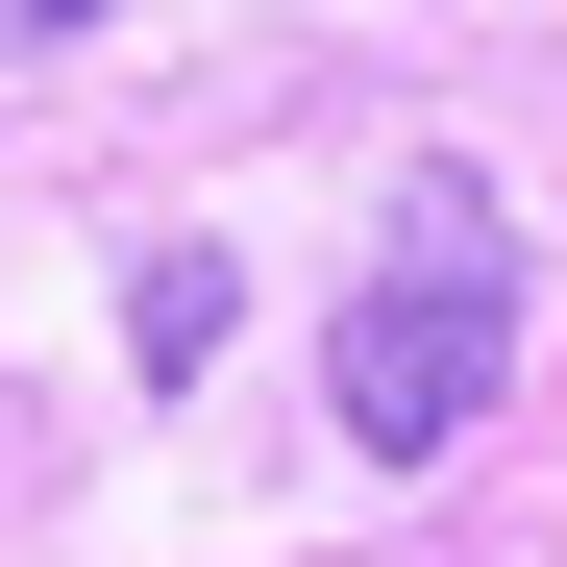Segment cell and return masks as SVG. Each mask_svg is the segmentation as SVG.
<instances>
[{"instance_id":"obj_1","label":"cell","mask_w":567,"mask_h":567,"mask_svg":"<svg viewBox=\"0 0 567 567\" xmlns=\"http://www.w3.org/2000/svg\"><path fill=\"white\" fill-rule=\"evenodd\" d=\"M494 370H518V223L468 198V173H420L395 198V247H370V297H346V346H321V395H346V444H468L494 420Z\"/></svg>"},{"instance_id":"obj_2","label":"cell","mask_w":567,"mask_h":567,"mask_svg":"<svg viewBox=\"0 0 567 567\" xmlns=\"http://www.w3.org/2000/svg\"><path fill=\"white\" fill-rule=\"evenodd\" d=\"M223 321H247V297H223V247H148V297H124V346H148V370H223Z\"/></svg>"},{"instance_id":"obj_3","label":"cell","mask_w":567,"mask_h":567,"mask_svg":"<svg viewBox=\"0 0 567 567\" xmlns=\"http://www.w3.org/2000/svg\"><path fill=\"white\" fill-rule=\"evenodd\" d=\"M50 25H100V0H0V50H50Z\"/></svg>"}]
</instances>
